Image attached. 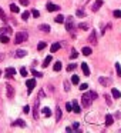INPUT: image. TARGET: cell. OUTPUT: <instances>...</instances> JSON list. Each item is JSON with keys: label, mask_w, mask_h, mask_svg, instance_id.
I'll list each match as a JSON object with an SVG mask.
<instances>
[{"label": "cell", "mask_w": 121, "mask_h": 133, "mask_svg": "<svg viewBox=\"0 0 121 133\" xmlns=\"http://www.w3.org/2000/svg\"><path fill=\"white\" fill-rule=\"evenodd\" d=\"M39 29H40L41 32H44V33H49L50 30H51L49 24H40V26H39Z\"/></svg>", "instance_id": "5bb4252c"}, {"label": "cell", "mask_w": 121, "mask_h": 133, "mask_svg": "<svg viewBox=\"0 0 121 133\" xmlns=\"http://www.w3.org/2000/svg\"><path fill=\"white\" fill-rule=\"evenodd\" d=\"M111 95H112V97H114V99H120L121 97V92H120V90H117V89H112L111 90Z\"/></svg>", "instance_id": "2e32d148"}, {"label": "cell", "mask_w": 121, "mask_h": 133, "mask_svg": "<svg viewBox=\"0 0 121 133\" xmlns=\"http://www.w3.org/2000/svg\"><path fill=\"white\" fill-rule=\"evenodd\" d=\"M43 115L46 116V117H49V116H51V110H50V107H43Z\"/></svg>", "instance_id": "603a6c76"}, {"label": "cell", "mask_w": 121, "mask_h": 133, "mask_svg": "<svg viewBox=\"0 0 121 133\" xmlns=\"http://www.w3.org/2000/svg\"><path fill=\"white\" fill-rule=\"evenodd\" d=\"M12 126H20V127H26V123H24V120H21V119H17V120H14L12 123Z\"/></svg>", "instance_id": "8fae6325"}, {"label": "cell", "mask_w": 121, "mask_h": 133, "mask_svg": "<svg viewBox=\"0 0 121 133\" xmlns=\"http://www.w3.org/2000/svg\"><path fill=\"white\" fill-rule=\"evenodd\" d=\"M29 17H30V12L21 13V19H23V20H29Z\"/></svg>", "instance_id": "4dcf8cb0"}, {"label": "cell", "mask_w": 121, "mask_h": 133, "mask_svg": "<svg viewBox=\"0 0 121 133\" xmlns=\"http://www.w3.org/2000/svg\"><path fill=\"white\" fill-rule=\"evenodd\" d=\"M20 75H21V76H24V77L27 76V70H26V67H21V69H20Z\"/></svg>", "instance_id": "836d02e7"}, {"label": "cell", "mask_w": 121, "mask_h": 133, "mask_svg": "<svg viewBox=\"0 0 121 133\" xmlns=\"http://www.w3.org/2000/svg\"><path fill=\"white\" fill-rule=\"evenodd\" d=\"M83 55L84 56H90L91 55V49H90V47H83Z\"/></svg>", "instance_id": "f1b7e54d"}, {"label": "cell", "mask_w": 121, "mask_h": 133, "mask_svg": "<svg viewBox=\"0 0 121 133\" xmlns=\"http://www.w3.org/2000/svg\"><path fill=\"white\" fill-rule=\"evenodd\" d=\"M71 83H73V84H78V83H80V79H78V76H73V77H71Z\"/></svg>", "instance_id": "1f68e13d"}, {"label": "cell", "mask_w": 121, "mask_h": 133, "mask_svg": "<svg viewBox=\"0 0 121 133\" xmlns=\"http://www.w3.org/2000/svg\"><path fill=\"white\" fill-rule=\"evenodd\" d=\"M23 112H24V113H29V112H30V107H29V106H24Z\"/></svg>", "instance_id": "7dc6e473"}, {"label": "cell", "mask_w": 121, "mask_h": 133, "mask_svg": "<svg viewBox=\"0 0 121 133\" xmlns=\"http://www.w3.org/2000/svg\"><path fill=\"white\" fill-rule=\"evenodd\" d=\"M54 20H56V23H64V22H66V17H64V16H61V15H58Z\"/></svg>", "instance_id": "cb8c5ba5"}, {"label": "cell", "mask_w": 121, "mask_h": 133, "mask_svg": "<svg viewBox=\"0 0 121 133\" xmlns=\"http://www.w3.org/2000/svg\"><path fill=\"white\" fill-rule=\"evenodd\" d=\"M114 17H121V10H114Z\"/></svg>", "instance_id": "f35d334b"}, {"label": "cell", "mask_w": 121, "mask_h": 133, "mask_svg": "<svg viewBox=\"0 0 121 133\" xmlns=\"http://www.w3.org/2000/svg\"><path fill=\"white\" fill-rule=\"evenodd\" d=\"M33 116H34V119L39 117V100H36V103H34V113H33Z\"/></svg>", "instance_id": "ffe728a7"}, {"label": "cell", "mask_w": 121, "mask_h": 133, "mask_svg": "<svg viewBox=\"0 0 121 133\" xmlns=\"http://www.w3.org/2000/svg\"><path fill=\"white\" fill-rule=\"evenodd\" d=\"M3 59H4V55H3V53H0V62L3 60Z\"/></svg>", "instance_id": "681fc988"}, {"label": "cell", "mask_w": 121, "mask_h": 133, "mask_svg": "<svg viewBox=\"0 0 121 133\" xmlns=\"http://www.w3.org/2000/svg\"><path fill=\"white\" fill-rule=\"evenodd\" d=\"M33 75L36 76V77H41V76H43V73H40V72H37V70H33Z\"/></svg>", "instance_id": "74e56055"}, {"label": "cell", "mask_w": 121, "mask_h": 133, "mask_svg": "<svg viewBox=\"0 0 121 133\" xmlns=\"http://www.w3.org/2000/svg\"><path fill=\"white\" fill-rule=\"evenodd\" d=\"M32 15L34 16V17H39V16H40V12H39V10H32Z\"/></svg>", "instance_id": "ab89813d"}, {"label": "cell", "mask_w": 121, "mask_h": 133, "mask_svg": "<svg viewBox=\"0 0 121 133\" xmlns=\"http://www.w3.org/2000/svg\"><path fill=\"white\" fill-rule=\"evenodd\" d=\"M10 33H12V29H10V27H2V29H0V36H3V35L9 36Z\"/></svg>", "instance_id": "7c38bea8"}, {"label": "cell", "mask_w": 121, "mask_h": 133, "mask_svg": "<svg viewBox=\"0 0 121 133\" xmlns=\"http://www.w3.org/2000/svg\"><path fill=\"white\" fill-rule=\"evenodd\" d=\"M103 6V0H97V2H95L94 4H93V12H98V10H100V7Z\"/></svg>", "instance_id": "ba28073f"}, {"label": "cell", "mask_w": 121, "mask_h": 133, "mask_svg": "<svg viewBox=\"0 0 121 133\" xmlns=\"http://www.w3.org/2000/svg\"><path fill=\"white\" fill-rule=\"evenodd\" d=\"M46 7H47V10H49V12H57V10H60V6H58V4L51 3V2H49Z\"/></svg>", "instance_id": "8992f818"}, {"label": "cell", "mask_w": 121, "mask_h": 133, "mask_svg": "<svg viewBox=\"0 0 121 133\" xmlns=\"http://www.w3.org/2000/svg\"><path fill=\"white\" fill-rule=\"evenodd\" d=\"M98 82H100L103 86H108V84L111 83V80H110V79H104V77H100V79H98Z\"/></svg>", "instance_id": "e0dca14e"}, {"label": "cell", "mask_w": 121, "mask_h": 133, "mask_svg": "<svg viewBox=\"0 0 121 133\" xmlns=\"http://www.w3.org/2000/svg\"><path fill=\"white\" fill-rule=\"evenodd\" d=\"M26 86H27V92L32 93L33 89L36 87V80H34V79H29V80L26 82Z\"/></svg>", "instance_id": "277c9868"}, {"label": "cell", "mask_w": 121, "mask_h": 133, "mask_svg": "<svg viewBox=\"0 0 121 133\" xmlns=\"http://www.w3.org/2000/svg\"><path fill=\"white\" fill-rule=\"evenodd\" d=\"M27 39H29V35H27V32H19L17 35H16V37H14V43H16V44L24 43Z\"/></svg>", "instance_id": "7a4b0ae2"}, {"label": "cell", "mask_w": 121, "mask_h": 133, "mask_svg": "<svg viewBox=\"0 0 121 133\" xmlns=\"http://www.w3.org/2000/svg\"><path fill=\"white\" fill-rule=\"evenodd\" d=\"M73 112H74V113H80L81 112V107L78 106V103L75 100L73 102Z\"/></svg>", "instance_id": "9a60e30c"}, {"label": "cell", "mask_w": 121, "mask_h": 133, "mask_svg": "<svg viewBox=\"0 0 121 133\" xmlns=\"http://www.w3.org/2000/svg\"><path fill=\"white\" fill-rule=\"evenodd\" d=\"M70 84H69V82H64V90H66V92H69V90H70Z\"/></svg>", "instance_id": "ee69618b"}, {"label": "cell", "mask_w": 121, "mask_h": 133, "mask_svg": "<svg viewBox=\"0 0 121 133\" xmlns=\"http://www.w3.org/2000/svg\"><path fill=\"white\" fill-rule=\"evenodd\" d=\"M0 19H2V20H3V22H7V17H6V13L3 12V9H2V7H0Z\"/></svg>", "instance_id": "f546056e"}, {"label": "cell", "mask_w": 121, "mask_h": 133, "mask_svg": "<svg viewBox=\"0 0 121 133\" xmlns=\"http://www.w3.org/2000/svg\"><path fill=\"white\" fill-rule=\"evenodd\" d=\"M0 40H2V43L6 44V43H9V42H10V39H9V36H7V35H3V36H0Z\"/></svg>", "instance_id": "4316f807"}, {"label": "cell", "mask_w": 121, "mask_h": 133, "mask_svg": "<svg viewBox=\"0 0 121 133\" xmlns=\"http://www.w3.org/2000/svg\"><path fill=\"white\" fill-rule=\"evenodd\" d=\"M88 2H90V0H88Z\"/></svg>", "instance_id": "816d5d0a"}, {"label": "cell", "mask_w": 121, "mask_h": 133, "mask_svg": "<svg viewBox=\"0 0 121 133\" xmlns=\"http://www.w3.org/2000/svg\"><path fill=\"white\" fill-rule=\"evenodd\" d=\"M74 69H75V64L74 63L69 64V67H67V70H69V72H71V70H74Z\"/></svg>", "instance_id": "7bdbcfd3"}, {"label": "cell", "mask_w": 121, "mask_h": 133, "mask_svg": "<svg viewBox=\"0 0 121 133\" xmlns=\"http://www.w3.org/2000/svg\"><path fill=\"white\" fill-rule=\"evenodd\" d=\"M10 10H12L13 13H19V12H20L19 6H17V4H14V3H13V4H10Z\"/></svg>", "instance_id": "d4e9b609"}, {"label": "cell", "mask_w": 121, "mask_h": 133, "mask_svg": "<svg viewBox=\"0 0 121 133\" xmlns=\"http://www.w3.org/2000/svg\"><path fill=\"white\" fill-rule=\"evenodd\" d=\"M61 67H63L61 62H56L54 66H53V70H54V72H58V70H61Z\"/></svg>", "instance_id": "44dd1931"}, {"label": "cell", "mask_w": 121, "mask_h": 133, "mask_svg": "<svg viewBox=\"0 0 121 133\" xmlns=\"http://www.w3.org/2000/svg\"><path fill=\"white\" fill-rule=\"evenodd\" d=\"M88 42H90V43H93V44H95V42H97V35H95L94 30H93L91 35L88 36Z\"/></svg>", "instance_id": "30bf717a"}, {"label": "cell", "mask_w": 121, "mask_h": 133, "mask_svg": "<svg viewBox=\"0 0 121 133\" xmlns=\"http://www.w3.org/2000/svg\"><path fill=\"white\" fill-rule=\"evenodd\" d=\"M61 116H63V113H61V109H60V106H58L57 109H56V120H57V122H60Z\"/></svg>", "instance_id": "ac0fdd59"}, {"label": "cell", "mask_w": 121, "mask_h": 133, "mask_svg": "<svg viewBox=\"0 0 121 133\" xmlns=\"http://www.w3.org/2000/svg\"><path fill=\"white\" fill-rule=\"evenodd\" d=\"M81 70H83L84 76H90V69H88V64L87 63H81Z\"/></svg>", "instance_id": "9c48e42d"}, {"label": "cell", "mask_w": 121, "mask_h": 133, "mask_svg": "<svg viewBox=\"0 0 121 133\" xmlns=\"http://www.w3.org/2000/svg\"><path fill=\"white\" fill-rule=\"evenodd\" d=\"M87 27H88V26H87V23H80V24H78V29H81V30H86Z\"/></svg>", "instance_id": "8d00e7d4"}, {"label": "cell", "mask_w": 121, "mask_h": 133, "mask_svg": "<svg viewBox=\"0 0 121 133\" xmlns=\"http://www.w3.org/2000/svg\"><path fill=\"white\" fill-rule=\"evenodd\" d=\"M58 49H60V43H54V44H51V49L50 50H51V53H56Z\"/></svg>", "instance_id": "83f0119b"}, {"label": "cell", "mask_w": 121, "mask_h": 133, "mask_svg": "<svg viewBox=\"0 0 121 133\" xmlns=\"http://www.w3.org/2000/svg\"><path fill=\"white\" fill-rule=\"evenodd\" d=\"M44 47H46V43H44V42H40V43H39V46H37V49L39 50H43Z\"/></svg>", "instance_id": "e575fe53"}, {"label": "cell", "mask_w": 121, "mask_h": 133, "mask_svg": "<svg viewBox=\"0 0 121 133\" xmlns=\"http://www.w3.org/2000/svg\"><path fill=\"white\" fill-rule=\"evenodd\" d=\"M73 129H75V130H77V129H78V123H74V126H73Z\"/></svg>", "instance_id": "c3c4849f"}, {"label": "cell", "mask_w": 121, "mask_h": 133, "mask_svg": "<svg viewBox=\"0 0 121 133\" xmlns=\"http://www.w3.org/2000/svg\"><path fill=\"white\" fill-rule=\"evenodd\" d=\"M87 89H88V84H87V83L80 84V90H81V92H83V90H87Z\"/></svg>", "instance_id": "d590c367"}, {"label": "cell", "mask_w": 121, "mask_h": 133, "mask_svg": "<svg viewBox=\"0 0 121 133\" xmlns=\"http://www.w3.org/2000/svg\"><path fill=\"white\" fill-rule=\"evenodd\" d=\"M66 109L69 110V112H71L73 110V103H66Z\"/></svg>", "instance_id": "b9f144b4"}, {"label": "cell", "mask_w": 121, "mask_h": 133, "mask_svg": "<svg viewBox=\"0 0 121 133\" xmlns=\"http://www.w3.org/2000/svg\"><path fill=\"white\" fill-rule=\"evenodd\" d=\"M20 4H23V6H29V0H20Z\"/></svg>", "instance_id": "f6af8a7d"}, {"label": "cell", "mask_w": 121, "mask_h": 133, "mask_svg": "<svg viewBox=\"0 0 121 133\" xmlns=\"http://www.w3.org/2000/svg\"><path fill=\"white\" fill-rule=\"evenodd\" d=\"M27 55V52L26 50H17V52H16V57H24V56Z\"/></svg>", "instance_id": "7402d4cb"}, {"label": "cell", "mask_w": 121, "mask_h": 133, "mask_svg": "<svg viewBox=\"0 0 121 133\" xmlns=\"http://www.w3.org/2000/svg\"><path fill=\"white\" fill-rule=\"evenodd\" d=\"M6 93H7V97L13 99L14 97V87L12 84H6Z\"/></svg>", "instance_id": "5b68a950"}, {"label": "cell", "mask_w": 121, "mask_h": 133, "mask_svg": "<svg viewBox=\"0 0 121 133\" xmlns=\"http://www.w3.org/2000/svg\"><path fill=\"white\" fill-rule=\"evenodd\" d=\"M94 100V96H93V92H88V93H84L83 97H81V103H83V107H88L90 104L93 103Z\"/></svg>", "instance_id": "6da1fadb"}, {"label": "cell", "mask_w": 121, "mask_h": 133, "mask_svg": "<svg viewBox=\"0 0 121 133\" xmlns=\"http://www.w3.org/2000/svg\"><path fill=\"white\" fill-rule=\"evenodd\" d=\"M115 72H117V76H118V77H121V64L118 63V62L115 63Z\"/></svg>", "instance_id": "484cf974"}, {"label": "cell", "mask_w": 121, "mask_h": 133, "mask_svg": "<svg viewBox=\"0 0 121 133\" xmlns=\"http://www.w3.org/2000/svg\"><path fill=\"white\" fill-rule=\"evenodd\" d=\"M0 75H2V70H0Z\"/></svg>", "instance_id": "f907efd6"}, {"label": "cell", "mask_w": 121, "mask_h": 133, "mask_svg": "<svg viewBox=\"0 0 121 133\" xmlns=\"http://www.w3.org/2000/svg\"><path fill=\"white\" fill-rule=\"evenodd\" d=\"M112 122H114V117H112L111 115H107L105 116V126H111Z\"/></svg>", "instance_id": "4fadbf2b"}, {"label": "cell", "mask_w": 121, "mask_h": 133, "mask_svg": "<svg viewBox=\"0 0 121 133\" xmlns=\"http://www.w3.org/2000/svg\"><path fill=\"white\" fill-rule=\"evenodd\" d=\"M4 73H6V77H9V79H10V77H14V75H16V69H14V67H7Z\"/></svg>", "instance_id": "52a82bcc"}, {"label": "cell", "mask_w": 121, "mask_h": 133, "mask_svg": "<svg viewBox=\"0 0 121 133\" xmlns=\"http://www.w3.org/2000/svg\"><path fill=\"white\" fill-rule=\"evenodd\" d=\"M77 16H80V17H84V16H86V12H84V10H77Z\"/></svg>", "instance_id": "60d3db41"}, {"label": "cell", "mask_w": 121, "mask_h": 133, "mask_svg": "<svg viewBox=\"0 0 121 133\" xmlns=\"http://www.w3.org/2000/svg\"><path fill=\"white\" fill-rule=\"evenodd\" d=\"M77 56H78L77 50H74V49H73V50H71V55H70V57H71V59H75Z\"/></svg>", "instance_id": "d6a6232c"}, {"label": "cell", "mask_w": 121, "mask_h": 133, "mask_svg": "<svg viewBox=\"0 0 121 133\" xmlns=\"http://www.w3.org/2000/svg\"><path fill=\"white\" fill-rule=\"evenodd\" d=\"M74 27H75V23H74V19L70 16V17H67L66 19V29L69 30V32H71V30H74Z\"/></svg>", "instance_id": "3957f363"}, {"label": "cell", "mask_w": 121, "mask_h": 133, "mask_svg": "<svg viewBox=\"0 0 121 133\" xmlns=\"http://www.w3.org/2000/svg\"><path fill=\"white\" fill-rule=\"evenodd\" d=\"M104 97H105V100H107V104H111V99H110V96H108V95H105Z\"/></svg>", "instance_id": "bcb514c9"}, {"label": "cell", "mask_w": 121, "mask_h": 133, "mask_svg": "<svg viewBox=\"0 0 121 133\" xmlns=\"http://www.w3.org/2000/svg\"><path fill=\"white\" fill-rule=\"evenodd\" d=\"M51 60H53V56H47V57L44 59V62H43V67H47L50 63H51Z\"/></svg>", "instance_id": "d6986e66"}]
</instances>
